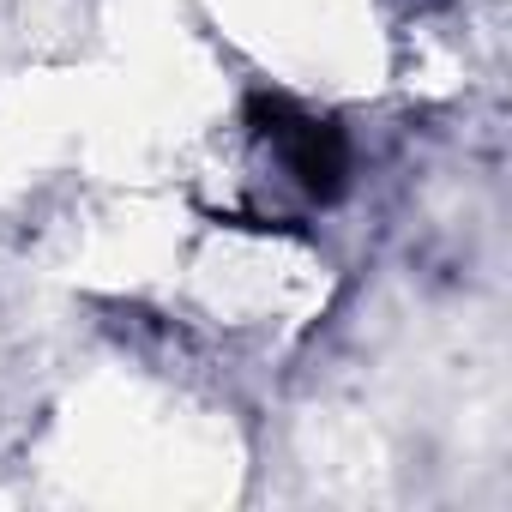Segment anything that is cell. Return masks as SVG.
<instances>
[{"label":"cell","mask_w":512,"mask_h":512,"mask_svg":"<svg viewBox=\"0 0 512 512\" xmlns=\"http://www.w3.org/2000/svg\"><path fill=\"white\" fill-rule=\"evenodd\" d=\"M253 133L272 151V163L284 169L290 187H302L308 199H332L350 175V145L338 127L302 115L284 97H253Z\"/></svg>","instance_id":"cell-1"}]
</instances>
